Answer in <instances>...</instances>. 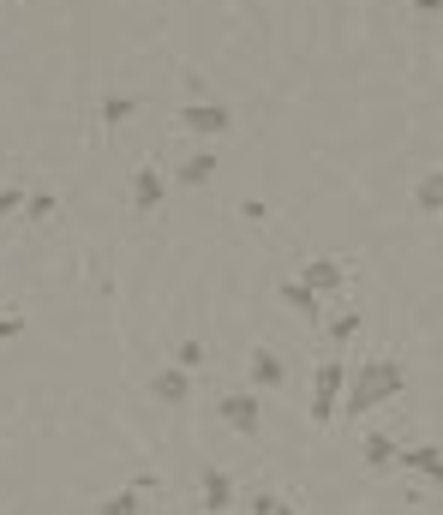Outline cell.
Instances as JSON below:
<instances>
[{
  "instance_id": "16",
  "label": "cell",
  "mask_w": 443,
  "mask_h": 515,
  "mask_svg": "<svg viewBox=\"0 0 443 515\" xmlns=\"http://www.w3.org/2000/svg\"><path fill=\"white\" fill-rule=\"evenodd\" d=\"M132 114H138L132 96H108V102H102V126H120V120H132Z\"/></svg>"
},
{
  "instance_id": "2",
  "label": "cell",
  "mask_w": 443,
  "mask_h": 515,
  "mask_svg": "<svg viewBox=\"0 0 443 515\" xmlns=\"http://www.w3.org/2000/svg\"><path fill=\"white\" fill-rule=\"evenodd\" d=\"M342 390H348V360H342V354L318 360V372H312V426H330V420H336Z\"/></svg>"
},
{
  "instance_id": "8",
  "label": "cell",
  "mask_w": 443,
  "mask_h": 515,
  "mask_svg": "<svg viewBox=\"0 0 443 515\" xmlns=\"http://www.w3.org/2000/svg\"><path fill=\"white\" fill-rule=\"evenodd\" d=\"M204 510H210V515L234 510V480H228L222 468H204Z\"/></svg>"
},
{
  "instance_id": "6",
  "label": "cell",
  "mask_w": 443,
  "mask_h": 515,
  "mask_svg": "<svg viewBox=\"0 0 443 515\" xmlns=\"http://www.w3.org/2000/svg\"><path fill=\"white\" fill-rule=\"evenodd\" d=\"M396 468L420 474L426 486H438V480H443V456H438V444H414V450H396Z\"/></svg>"
},
{
  "instance_id": "11",
  "label": "cell",
  "mask_w": 443,
  "mask_h": 515,
  "mask_svg": "<svg viewBox=\"0 0 443 515\" xmlns=\"http://www.w3.org/2000/svg\"><path fill=\"white\" fill-rule=\"evenodd\" d=\"M162 192H168L162 174H156V168H138V180H132V204H138V210H162Z\"/></svg>"
},
{
  "instance_id": "5",
  "label": "cell",
  "mask_w": 443,
  "mask_h": 515,
  "mask_svg": "<svg viewBox=\"0 0 443 515\" xmlns=\"http://www.w3.org/2000/svg\"><path fill=\"white\" fill-rule=\"evenodd\" d=\"M150 396H156L162 408H186V402H192V372H180V366H162V372L150 378Z\"/></svg>"
},
{
  "instance_id": "1",
  "label": "cell",
  "mask_w": 443,
  "mask_h": 515,
  "mask_svg": "<svg viewBox=\"0 0 443 515\" xmlns=\"http://www.w3.org/2000/svg\"><path fill=\"white\" fill-rule=\"evenodd\" d=\"M408 384V372L396 360H366L360 372H348V390H342V414H372L384 402H396Z\"/></svg>"
},
{
  "instance_id": "4",
  "label": "cell",
  "mask_w": 443,
  "mask_h": 515,
  "mask_svg": "<svg viewBox=\"0 0 443 515\" xmlns=\"http://www.w3.org/2000/svg\"><path fill=\"white\" fill-rule=\"evenodd\" d=\"M222 426L240 432V438H258V432H264V402H258V396H228V402H222Z\"/></svg>"
},
{
  "instance_id": "9",
  "label": "cell",
  "mask_w": 443,
  "mask_h": 515,
  "mask_svg": "<svg viewBox=\"0 0 443 515\" xmlns=\"http://www.w3.org/2000/svg\"><path fill=\"white\" fill-rule=\"evenodd\" d=\"M282 378H288V360H282L276 348H258V354H252V384H258V390H276Z\"/></svg>"
},
{
  "instance_id": "18",
  "label": "cell",
  "mask_w": 443,
  "mask_h": 515,
  "mask_svg": "<svg viewBox=\"0 0 443 515\" xmlns=\"http://www.w3.org/2000/svg\"><path fill=\"white\" fill-rule=\"evenodd\" d=\"M246 504H252V515H294L288 504H282V498H276V492H252Z\"/></svg>"
},
{
  "instance_id": "15",
  "label": "cell",
  "mask_w": 443,
  "mask_h": 515,
  "mask_svg": "<svg viewBox=\"0 0 443 515\" xmlns=\"http://www.w3.org/2000/svg\"><path fill=\"white\" fill-rule=\"evenodd\" d=\"M96 515H144V498H138V486H126V492L102 498V510H96Z\"/></svg>"
},
{
  "instance_id": "23",
  "label": "cell",
  "mask_w": 443,
  "mask_h": 515,
  "mask_svg": "<svg viewBox=\"0 0 443 515\" xmlns=\"http://www.w3.org/2000/svg\"><path fill=\"white\" fill-rule=\"evenodd\" d=\"M414 6H420V12H426V18H438V0H414Z\"/></svg>"
},
{
  "instance_id": "17",
  "label": "cell",
  "mask_w": 443,
  "mask_h": 515,
  "mask_svg": "<svg viewBox=\"0 0 443 515\" xmlns=\"http://www.w3.org/2000/svg\"><path fill=\"white\" fill-rule=\"evenodd\" d=\"M54 210H60V198H54V192H24V216H36V222H42V216H54Z\"/></svg>"
},
{
  "instance_id": "3",
  "label": "cell",
  "mask_w": 443,
  "mask_h": 515,
  "mask_svg": "<svg viewBox=\"0 0 443 515\" xmlns=\"http://www.w3.org/2000/svg\"><path fill=\"white\" fill-rule=\"evenodd\" d=\"M180 126L198 132V138H222V132H234V114L222 102H186L180 108Z\"/></svg>"
},
{
  "instance_id": "22",
  "label": "cell",
  "mask_w": 443,
  "mask_h": 515,
  "mask_svg": "<svg viewBox=\"0 0 443 515\" xmlns=\"http://www.w3.org/2000/svg\"><path fill=\"white\" fill-rule=\"evenodd\" d=\"M18 330H24V324H18V318H0V342H12V336H18Z\"/></svg>"
},
{
  "instance_id": "13",
  "label": "cell",
  "mask_w": 443,
  "mask_h": 515,
  "mask_svg": "<svg viewBox=\"0 0 443 515\" xmlns=\"http://www.w3.org/2000/svg\"><path fill=\"white\" fill-rule=\"evenodd\" d=\"M216 162H222L216 150H198V156H186V162H180V186H204V180L216 174Z\"/></svg>"
},
{
  "instance_id": "12",
  "label": "cell",
  "mask_w": 443,
  "mask_h": 515,
  "mask_svg": "<svg viewBox=\"0 0 443 515\" xmlns=\"http://www.w3.org/2000/svg\"><path fill=\"white\" fill-rule=\"evenodd\" d=\"M360 450H366V468H372V474H390V468H396V450H402V444H396V438H384V432H372V438H366Z\"/></svg>"
},
{
  "instance_id": "14",
  "label": "cell",
  "mask_w": 443,
  "mask_h": 515,
  "mask_svg": "<svg viewBox=\"0 0 443 515\" xmlns=\"http://www.w3.org/2000/svg\"><path fill=\"white\" fill-rule=\"evenodd\" d=\"M414 204H420L426 216H438V210H443V174H438V168H432V174L420 180V192H414Z\"/></svg>"
},
{
  "instance_id": "10",
  "label": "cell",
  "mask_w": 443,
  "mask_h": 515,
  "mask_svg": "<svg viewBox=\"0 0 443 515\" xmlns=\"http://www.w3.org/2000/svg\"><path fill=\"white\" fill-rule=\"evenodd\" d=\"M282 306H294L306 324H318V318H324V300H318L306 282H282Z\"/></svg>"
},
{
  "instance_id": "20",
  "label": "cell",
  "mask_w": 443,
  "mask_h": 515,
  "mask_svg": "<svg viewBox=\"0 0 443 515\" xmlns=\"http://www.w3.org/2000/svg\"><path fill=\"white\" fill-rule=\"evenodd\" d=\"M12 210H24V192H18V186H0V222H6Z\"/></svg>"
},
{
  "instance_id": "7",
  "label": "cell",
  "mask_w": 443,
  "mask_h": 515,
  "mask_svg": "<svg viewBox=\"0 0 443 515\" xmlns=\"http://www.w3.org/2000/svg\"><path fill=\"white\" fill-rule=\"evenodd\" d=\"M300 282H306L318 300H330V294H342V264H336V258H312Z\"/></svg>"
},
{
  "instance_id": "21",
  "label": "cell",
  "mask_w": 443,
  "mask_h": 515,
  "mask_svg": "<svg viewBox=\"0 0 443 515\" xmlns=\"http://www.w3.org/2000/svg\"><path fill=\"white\" fill-rule=\"evenodd\" d=\"M354 330H360V318H354V312H342V318H336V342H348Z\"/></svg>"
},
{
  "instance_id": "19",
  "label": "cell",
  "mask_w": 443,
  "mask_h": 515,
  "mask_svg": "<svg viewBox=\"0 0 443 515\" xmlns=\"http://www.w3.org/2000/svg\"><path fill=\"white\" fill-rule=\"evenodd\" d=\"M174 366H180V372L204 366V342H180V348H174Z\"/></svg>"
}]
</instances>
